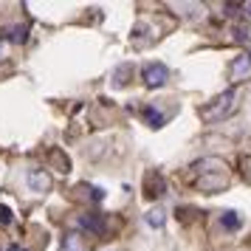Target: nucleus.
Returning <instances> with one entry per match:
<instances>
[{
  "label": "nucleus",
  "mask_w": 251,
  "mask_h": 251,
  "mask_svg": "<svg viewBox=\"0 0 251 251\" xmlns=\"http://www.w3.org/2000/svg\"><path fill=\"white\" fill-rule=\"evenodd\" d=\"M25 34H28V28H25V25H14L12 31H9V40H12V43H23Z\"/></svg>",
  "instance_id": "9d476101"
},
{
  "label": "nucleus",
  "mask_w": 251,
  "mask_h": 251,
  "mask_svg": "<svg viewBox=\"0 0 251 251\" xmlns=\"http://www.w3.org/2000/svg\"><path fill=\"white\" fill-rule=\"evenodd\" d=\"M25 181H28V186H31V192H48V186H51V178H48L43 170H28V175H25Z\"/></svg>",
  "instance_id": "7ed1b4c3"
},
{
  "label": "nucleus",
  "mask_w": 251,
  "mask_h": 251,
  "mask_svg": "<svg viewBox=\"0 0 251 251\" xmlns=\"http://www.w3.org/2000/svg\"><path fill=\"white\" fill-rule=\"evenodd\" d=\"M234 107H237V93L234 91H223L220 96L212 99V104H206L201 116H203L206 122H223L228 116L234 113Z\"/></svg>",
  "instance_id": "f257e3e1"
},
{
  "label": "nucleus",
  "mask_w": 251,
  "mask_h": 251,
  "mask_svg": "<svg viewBox=\"0 0 251 251\" xmlns=\"http://www.w3.org/2000/svg\"><path fill=\"white\" fill-rule=\"evenodd\" d=\"M251 71V54H237L231 62V76H243Z\"/></svg>",
  "instance_id": "39448f33"
},
{
  "label": "nucleus",
  "mask_w": 251,
  "mask_h": 251,
  "mask_svg": "<svg viewBox=\"0 0 251 251\" xmlns=\"http://www.w3.org/2000/svg\"><path fill=\"white\" fill-rule=\"evenodd\" d=\"M12 220H14L12 209H9V206H0V223H3V226H9Z\"/></svg>",
  "instance_id": "9b49d317"
},
{
  "label": "nucleus",
  "mask_w": 251,
  "mask_h": 251,
  "mask_svg": "<svg viewBox=\"0 0 251 251\" xmlns=\"http://www.w3.org/2000/svg\"><path fill=\"white\" fill-rule=\"evenodd\" d=\"M144 119L150 122V127H161V125H164V116L155 113L152 107H144Z\"/></svg>",
  "instance_id": "1a4fd4ad"
},
{
  "label": "nucleus",
  "mask_w": 251,
  "mask_h": 251,
  "mask_svg": "<svg viewBox=\"0 0 251 251\" xmlns=\"http://www.w3.org/2000/svg\"><path fill=\"white\" fill-rule=\"evenodd\" d=\"M59 251H88V246L82 243L79 234H74V231H71V234L62 237V249H59Z\"/></svg>",
  "instance_id": "423d86ee"
},
{
  "label": "nucleus",
  "mask_w": 251,
  "mask_h": 251,
  "mask_svg": "<svg viewBox=\"0 0 251 251\" xmlns=\"http://www.w3.org/2000/svg\"><path fill=\"white\" fill-rule=\"evenodd\" d=\"M243 9H246V14L251 17V0H249V3H243Z\"/></svg>",
  "instance_id": "f8f14e48"
},
{
  "label": "nucleus",
  "mask_w": 251,
  "mask_h": 251,
  "mask_svg": "<svg viewBox=\"0 0 251 251\" xmlns=\"http://www.w3.org/2000/svg\"><path fill=\"white\" fill-rule=\"evenodd\" d=\"M220 223H223L226 228H240V215H237V212H223Z\"/></svg>",
  "instance_id": "6e6552de"
},
{
  "label": "nucleus",
  "mask_w": 251,
  "mask_h": 251,
  "mask_svg": "<svg viewBox=\"0 0 251 251\" xmlns=\"http://www.w3.org/2000/svg\"><path fill=\"white\" fill-rule=\"evenodd\" d=\"M9 251H25V249H20V246H9Z\"/></svg>",
  "instance_id": "ddd939ff"
},
{
  "label": "nucleus",
  "mask_w": 251,
  "mask_h": 251,
  "mask_svg": "<svg viewBox=\"0 0 251 251\" xmlns=\"http://www.w3.org/2000/svg\"><path fill=\"white\" fill-rule=\"evenodd\" d=\"M79 228L93 231V234H102V231H104V220L99 215H82L79 217Z\"/></svg>",
  "instance_id": "20e7f679"
},
{
  "label": "nucleus",
  "mask_w": 251,
  "mask_h": 251,
  "mask_svg": "<svg viewBox=\"0 0 251 251\" xmlns=\"http://www.w3.org/2000/svg\"><path fill=\"white\" fill-rule=\"evenodd\" d=\"M0 51H3V43H0Z\"/></svg>",
  "instance_id": "4468645a"
},
{
  "label": "nucleus",
  "mask_w": 251,
  "mask_h": 251,
  "mask_svg": "<svg viewBox=\"0 0 251 251\" xmlns=\"http://www.w3.org/2000/svg\"><path fill=\"white\" fill-rule=\"evenodd\" d=\"M167 79H170V71H167V65H161V62H150V65L141 68V82L147 88H152V91L155 88H164Z\"/></svg>",
  "instance_id": "f03ea898"
},
{
  "label": "nucleus",
  "mask_w": 251,
  "mask_h": 251,
  "mask_svg": "<svg viewBox=\"0 0 251 251\" xmlns=\"http://www.w3.org/2000/svg\"><path fill=\"white\" fill-rule=\"evenodd\" d=\"M144 220H147L150 226L152 228H161L164 226V223H167V212H164V209H158V206H155V209H150L147 215H144Z\"/></svg>",
  "instance_id": "0eeeda50"
}]
</instances>
